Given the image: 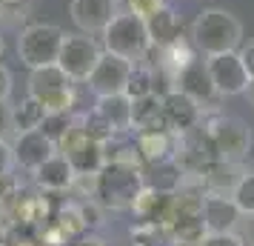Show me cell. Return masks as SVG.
<instances>
[{
	"instance_id": "cell-1",
	"label": "cell",
	"mask_w": 254,
	"mask_h": 246,
	"mask_svg": "<svg viewBox=\"0 0 254 246\" xmlns=\"http://www.w3.org/2000/svg\"><path fill=\"white\" fill-rule=\"evenodd\" d=\"M243 40V23L226 9H203L191 23V43L203 55H220V52H237Z\"/></svg>"
},
{
	"instance_id": "cell-2",
	"label": "cell",
	"mask_w": 254,
	"mask_h": 246,
	"mask_svg": "<svg viewBox=\"0 0 254 246\" xmlns=\"http://www.w3.org/2000/svg\"><path fill=\"white\" fill-rule=\"evenodd\" d=\"M103 49L112 55L140 63V60L149 55L151 49V37H149V26L146 17H140L134 12H117L115 20L103 29Z\"/></svg>"
},
{
	"instance_id": "cell-3",
	"label": "cell",
	"mask_w": 254,
	"mask_h": 246,
	"mask_svg": "<svg viewBox=\"0 0 254 246\" xmlns=\"http://www.w3.org/2000/svg\"><path fill=\"white\" fill-rule=\"evenodd\" d=\"M143 189V169L134 164H106L97 175V200L106 209H131Z\"/></svg>"
},
{
	"instance_id": "cell-4",
	"label": "cell",
	"mask_w": 254,
	"mask_h": 246,
	"mask_svg": "<svg viewBox=\"0 0 254 246\" xmlns=\"http://www.w3.org/2000/svg\"><path fill=\"white\" fill-rule=\"evenodd\" d=\"M63 29L55 23H29L17 35V58L29 69H43L55 66L63 49Z\"/></svg>"
},
{
	"instance_id": "cell-5",
	"label": "cell",
	"mask_w": 254,
	"mask_h": 246,
	"mask_svg": "<svg viewBox=\"0 0 254 246\" xmlns=\"http://www.w3.org/2000/svg\"><path fill=\"white\" fill-rule=\"evenodd\" d=\"M203 132H206L208 143H211V152L214 158H223V161H234L240 164L243 158L252 149V132L243 123L240 117L231 115H208L203 120Z\"/></svg>"
},
{
	"instance_id": "cell-6",
	"label": "cell",
	"mask_w": 254,
	"mask_h": 246,
	"mask_svg": "<svg viewBox=\"0 0 254 246\" xmlns=\"http://www.w3.org/2000/svg\"><path fill=\"white\" fill-rule=\"evenodd\" d=\"M71 78L55 66H43V69H32L29 75V94L43 103L49 115H58V112H71L74 109V86Z\"/></svg>"
},
{
	"instance_id": "cell-7",
	"label": "cell",
	"mask_w": 254,
	"mask_h": 246,
	"mask_svg": "<svg viewBox=\"0 0 254 246\" xmlns=\"http://www.w3.org/2000/svg\"><path fill=\"white\" fill-rule=\"evenodd\" d=\"M58 152L69 158V164L77 169V175H97L106 166L103 143L94 141L92 135L83 129L80 117H77V123L58 141Z\"/></svg>"
},
{
	"instance_id": "cell-8",
	"label": "cell",
	"mask_w": 254,
	"mask_h": 246,
	"mask_svg": "<svg viewBox=\"0 0 254 246\" xmlns=\"http://www.w3.org/2000/svg\"><path fill=\"white\" fill-rule=\"evenodd\" d=\"M103 55V49L97 46V40L92 35H66L63 40V49H60V58H58V66L66 75H69L74 83H86L89 75L94 72L97 60Z\"/></svg>"
},
{
	"instance_id": "cell-9",
	"label": "cell",
	"mask_w": 254,
	"mask_h": 246,
	"mask_svg": "<svg viewBox=\"0 0 254 246\" xmlns=\"http://www.w3.org/2000/svg\"><path fill=\"white\" fill-rule=\"evenodd\" d=\"M208 75H211V83L217 89L220 97H234V94L249 92L254 86L252 75L243 63L240 52H220V55H208Z\"/></svg>"
},
{
	"instance_id": "cell-10",
	"label": "cell",
	"mask_w": 254,
	"mask_h": 246,
	"mask_svg": "<svg viewBox=\"0 0 254 246\" xmlns=\"http://www.w3.org/2000/svg\"><path fill=\"white\" fill-rule=\"evenodd\" d=\"M131 69H134V63L126 58H120V55H112V52H106L100 55L97 60V66L94 72L89 75V89H92L94 97H103V94H120L126 92L128 86V78H131Z\"/></svg>"
},
{
	"instance_id": "cell-11",
	"label": "cell",
	"mask_w": 254,
	"mask_h": 246,
	"mask_svg": "<svg viewBox=\"0 0 254 246\" xmlns=\"http://www.w3.org/2000/svg\"><path fill=\"white\" fill-rule=\"evenodd\" d=\"M163 112H166V120H169V129L177 132V135L200 129L203 120H206L203 106L180 89H172V92L163 94Z\"/></svg>"
},
{
	"instance_id": "cell-12",
	"label": "cell",
	"mask_w": 254,
	"mask_h": 246,
	"mask_svg": "<svg viewBox=\"0 0 254 246\" xmlns=\"http://www.w3.org/2000/svg\"><path fill=\"white\" fill-rule=\"evenodd\" d=\"M71 23L86 35H103V29L117 14V0H71Z\"/></svg>"
},
{
	"instance_id": "cell-13",
	"label": "cell",
	"mask_w": 254,
	"mask_h": 246,
	"mask_svg": "<svg viewBox=\"0 0 254 246\" xmlns=\"http://www.w3.org/2000/svg\"><path fill=\"white\" fill-rule=\"evenodd\" d=\"M174 89H180V92H186L189 97H194L197 103L203 106L208 103L211 97H217V89H214V83H211V75H208V63L206 60H189L186 66H180V69L174 72Z\"/></svg>"
},
{
	"instance_id": "cell-14",
	"label": "cell",
	"mask_w": 254,
	"mask_h": 246,
	"mask_svg": "<svg viewBox=\"0 0 254 246\" xmlns=\"http://www.w3.org/2000/svg\"><path fill=\"white\" fill-rule=\"evenodd\" d=\"M14 158H17V166H23L29 172H35L37 166H43L52 158L58 155V143L49 138L43 129L35 132H23V135H14Z\"/></svg>"
},
{
	"instance_id": "cell-15",
	"label": "cell",
	"mask_w": 254,
	"mask_h": 246,
	"mask_svg": "<svg viewBox=\"0 0 254 246\" xmlns=\"http://www.w3.org/2000/svg\"><path fill=\"white\" fill-rule=\"evenodd\" d=\"M137 152L140 161L146 166L151 164H166V161H177V146H180V135L172 129H157V132H137Z\"/></svg>"
},
{
	"instance_id": "cell-16",
	"label": "cell",
	"mask_w": 254,
	"mask_h": 246,
	"mask_svg": "<svg viewBox=\"0 0 254 246\" xmlns=\"http://www.w3.org/2000/svg\"><path fill=\"white\" fill-rule=\"evenodd\" d=\"M35 183L43 192H71L74 180H77V169L69 164L66 155H52L43 166H37L35 172Z\"/></svg>"
},
{
	"instance_id": "cell-17",
	"label": "cell",
	"mask_w": 254,
	"mask_h": 246,
	"mask_svg": "<svg viewBox=\"0 0 254 246\" xmlns=\"http://www.w3.org/2000/svg\"><path fill=\"white\" fill-rule=\"evenodd\" d=\"M240 215L243 212L237 209L231 195H214V192L203 195V221L208 232H234Z\"/></svg>"
},
{
	"instance_id": "cell-18",
	"label": "cell",
	"mask_w": 254,
	"mask_h": 246,
	"mask_svg": "<svg viewBox=\"0 0 254 246\" xmlns=\"http://www.w3.org/2000/svg\"><path fill=\"white\" fill-rule=\"evenodd\" d=\"M240 177H243L240 164L223 161V158H211L200 169V183H203V189L206 192H214V195H231Z\"/></svg>"
},
{
	"instance_id": "cell-19",
	"label": "cell",
	"mask_w": 254,
	"mask_h": 246,
	"mask_svg": "<svg viewBox=\"0 0 254 246\" xmlns=\"http://www.w3.org/2000/svg\"><path fill=\"white\" fill-rule=\"evenodd\" d=\"M94 112H97V115L112 126L115 135H126V132H131V120H134V100H131L126 92L97 97Z\"/></svg>"
},
{
	"instance_id": "cell-20",
	"label": "cell",
	"mask_w": 254,
	"mask_h": 246,
	"mask_svg": "<svg viewBox=\"0 0 254 246\" xmlns=\"http://www.w3.org/2000/svg\"><path fill=\"white\" fill-rule=\"evenodd\" d=\"M134 132H157V129H169V120L163 112V94H146L134 100V120H131Z\"/></svg>"
},
{
	"instance_id": "cell-21",
	"label": "cell",
	"mask_w": 254,
	"mask_h": 246,
	"mask_svg": "<svg viewBox=\"0 0 254 246\" xmlns=\"http://www.w3.org/2000/svg\"><path fill=\"white\" fill-rule=\"evenodd\" d=\"M146 26H149L151 46H157V49H166V46H172V43H177L180 40V32H183L180 17L169 6H163L151 17H146Z\"/></svg>"
},
{
	"instance_id": "cell-22",
	"label": "cell",
	"mask_w": 254,
	"mask_h": 246,
	"mask_svg": "<svg viewBox=\"0 0 254 246\" xmlns=\"http://www.w3.org/2000/svg\"><path fill=\"white\" fill-rule=\"evenodd\" d=\"M49 112L43 109L40 100H35L32 94H26L20 103L12 106V120H14V135H23V132H35L46 123Z\"/></svg>"
},
{
	"instance_id": "cell-23",
	"label": "cell",
	"mask_w": 254,
	"mask_h": 246,
	"mask_svg": "<svg viewBox=\"0 0 254 246\" xmlns=\"http://www.w3.org/2000/svg\"><path fill=\"white\" fill-rule=\"evenodd\" d=\"M12 218L17 223H26V226H37V223L49 221V200L43 195H17L14 203L9 206Z\"/></svg>"
},
{
	"instance_id": "cell-24",
	"label": "cell",
	"mask_w": 254,
	"mask_h": 246,
	"mask_svg": "<svg viewBox=\"0 0 254 246\" xmlns=\"http://www.w3.org/2000/svg\"><path fill=\"white\" fill-rule=\"evenodd\" d=\"M154 92H157V75H154L149 66L134 63L131 78H128V86H126V94L131 97V100H137V97H146V94H154Z\"/></svg>"
},
{
	"instance_id": "cell-25",
	"label": "cell",
	"mask_w": 254,
	"mask_h": 246,
	"mask_svg": "<svg viewBox=\"0 0 254 246\" xmlns=\"http://www.w3.org/2000/svg\"><path fill=\"white\" fill-rule=\"evenodd\" d=\"M55 221L66 229V232L71 235V238H77V235H83L92 223H89V218H86V209H83V203H63L58 209V218Z\"/></svg>"
},
{
	"instance_id": "cell-26",
	"label": "cell",
	"mask_w": 254,
	"mask_h": 246,
	"mask_svg": "<svg viewBox=\"0 0 254 246\" xmlns=\"http://www.w3.org/2000/svg\"><path fill=\"white\" fill-rule=\"evenodd\" d=\"M231 200L237 203V209L246 218L254 215V172H243V177L237 180V186L231 192Z\"/></svg>"
},
{
	"instance_id": "cell-27",
	"label": "cell",
	"mask_w": 254,
	"mask_h": 246,
	"mask_svg": "<svg viewBox=\"0 0 254 246\" xmlns=\"http://www.w3.org/2000/svg\"><path fill=\"white\" fill-rule=\"evenodd\" d=\"M74 123H77V117H71V112H58V115H49L46 123H43L40 129H43L49 138H52V141L58 143L60 138H63V135H66L71 126H74Z\"/></svg>"
},
{
	"instance_id": "cell-28",
	"label": "cell",
	"mask_w": 254,
	"mask_h": 246,
	"mask_svg": "<svg viewBox=\"0 0 254 246\" xmlns=\"http://www.w3.org/2000/svg\"><path fill=\"white\" fill-rule=\"evenodd\" d=\"M71 241V235L60 226L58 221L49 223V226H43V232H40V244L43 246H66Z\"/></svg>"
},
{
	"instance_id": "cell-29",
	"label": "cell",
	"mask_w": 254,
	"mask_h": 246,
	"mask_svg": "<svg viewBox=\"0 0 254 246\" xmlns=\"http://www.w3.org/2000/svg\"><path fill=\"white\" fill-rule=\"evenodd\" d=\"M197 246H246L237 232H208Z\"/></svg>"
},
{
	"instance_id": "cell-30",
	"label": "cell",
	"mask_w": 254,
	"mask_h": 246,
	"mask_svg": "<svg viewBox=\"0 0 254 246\" xmlns=\"http://www.w3.org/2000/svg\"><path fill=\"white\" fill-rule=\"evenodd\" d=\"M17 198V180L12 175H0V212H9Z\"/></svg>"
},
{
	"instance_id": "cell-31",
	"label": "cell",
	"mask_w": 254,
	"mask_h": 246,
	"mask_svg": "<svg viewBox=\"0 0 254 246\" xmlns=\"http://www.w3.org/2000/svg\"><path fill=\"white\" fill-rule=\"evenodd\" d=\"M166 3L163 0H128V12L140 14V17H151V14L157 12V9H163Z\"/></svg>"
},
{
	"instance_id": "cell-32",
	"label": "cell",
	"mask_w": 254,
	"mask_h": 246,
	"mask_svg": "<svg viewBox=\"0 0 254 246\" xmlns=\"http://www.w3.org/2000/svg\"><path fill=\"white\" fill-rule=\"evenodd\" d=\"M14 166H17L14 146H12L9 141H0V175H12Z\"/></svg>"
},
{
	"instance_id": "cell-33",
	"label": "cell",
	"mask_w": 254,
	"mask_h": 246,
	"mask_svg": "<svg viewBox=\"0 0 254 246\" xmlns=\"http://www.w3.org/2000/svg\"><path fill=\"white\" fill-rule=\"evenodd\" d=\"M9 135H14V120H12V106L6 100V103H0V141H6Z\"/></svg>"
},
{
	"instance_id": "cell-34",
	"label": "cell",
	"mask_w": 254,
	"mask_h": 246,
	"mask_svg": "<svg viewBox=\"0 0 254 246\" xmlns=\"http://www.w3.org/2000/svg\"><path fill=\"white\" fill-rule=\"evenodd\" d=\"M9 97H12V72L0 63V103H6Z\"/></svg>"
},
{
	"instance_id": "cell-35",
	"label": "cell",
	"mask_w": 254,
	"mask_h": 246,
	"mask_svg": "<svg viewBox=\"0 0 254 246\" xmlns=\"http://www.w3.org/2000/svg\"><path fill=\"white\" fill-rule=\"evenodd\" d=\"M240 58H243V63H246V69H249V75H252V81H254V40L249 46H243Z\"/></svg>"
},
{
	"instance_id": "cell-36",
	"label": "cell",
	"mask_w": 254,
	"mask_h": 246,
	"mask_svg": "<svg viewBox=\"0 0 254 246\" xmlns=\"http://www.w3.org/2000/svg\"><path fill=\"white\" fill-rule=\"evenodd\" d=\"M20 3H29V0H0V9H20Z\"/></svg>"
},
{
	"instance_id": "cell-37",
	"label": "cell",
	"mask_w": 254,
	"mask_h": 246,
	"mask_svg": "<svg viewBox=\"0 0 254 246\" xmlns=\"http://www.w3.org/2000/svg\"><path fill=\"white\" fill-rule=\"evenodd\" d=\"M12 246H37V244H35V241H14Z\"/></svg>"
},
{
	"instance_id": "cell-38",
	"label": "cell",
	"mask_w": 254,
	"mask_h": 246,
	"mask_svg": "<svg viewBox=\"0 0 254 246\" xmlns=\"http://www.w3.org/2000/svg\"><path fill=\"white\" fill-rule=\"evenodd\" d=\"M249 235H252V241H254V215L249 218Z\"/></svg>"
},
{
	"instance_id": "cell-39",
	"label": "cell",
	"mask_w": 254,
	"mask_h": 246,
	"mask_svg": "<svg viewBox=\"0 0 254 246\" xmlns=\"http://www.w3.org/2000/svg\"><path fill=\"white\" fill-rule=\"evenodd\" d=\"M3 52H6V40H3V35H0V58H3Z\"/></svg>"
},
{
	"instance_id": "cell-40",
	"label": "cell",
	"mask_w": 254,
	"mask_h": 246,
	"mask_svg": "<svg viewBox=\"0 0 254 246\" xmlns=\"http://www.w3.org/2000/svg\"><path fill=\"white\" fill-rule=\"evenodd\" d=\"M252 94H254V86H252Z\"/></svg>"
},
{
	"instance_id": "cell-41",
	"label": "cell",
	"mask_w": 254,
	"mask_h": 246,
	"mask_svg": "<svg viewBox=\"0 0 254 246\" xmlns=\"http://www.w3.org/2000/svg\"><path fill=\"white\" fill-rule=\"evenodd\" d=\"M0 218H3V212H0Z\"/></svg>"
}]
</instances>
